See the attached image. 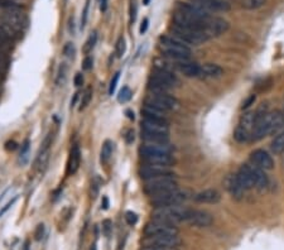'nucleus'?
Wrapping results in <instances>:
<instances>
[{
	"label": "nucleus",
	"mask_w": 284,
	"mask_h": 250,
	"mask_svg": "<svg viewBox=\"0 0 284 250\" xmlns=\"http://www.w3.org/2000/svg\"><path fill=\"white\" fill-rule=\"evenodd\" d=\"M255 126L251 133V141L254 142L260 141L269 134L275 133L284 125L283 112L279 110L268 111L267 105L264 106V104L258 110H255Z\"/></svg>",
	"instance_id": "obj_1"
},
{
	"label": "nucleus",
	"mask_w": 284,
	"mask_h": 250,
	"mask_svg": "<svg viewBox=\"0 0 284 250\" xmlns=\"http://www.w3.org/2000/svg\"><path fill=\"white\" fill-rule=\"evenodd\" d=\"M0 23L7 24L8 27L21 33L28 26V19L22 12L21 5L0 2Z\"/></svg>",
	"instance_id": "obj_2"
},
{
	"label": "nucleus",
	"mask_w": 284,
	"mask_h": 250,
	"mask_svg": "<svg viewBox=\"0 0 284 250\" xmlns=\"http://www.w3.org/2000/svg\"><path fill=\"white\" fill-rule=\"evenodd\" d=\"M179 85V80L172 72L167 66L158 65L152 72L148 81V89L151 92L167 91Z\"/></svg>",
	"instance_id": "obj_3"
},
{
	"label": "nucleus",
	"mask_w": 284,
	"mask_h": 250,
	"mask_svg": "<svg viewBox=\"0 0 284 250\" xmlns=\"http://www.w3.org/2000/svg\"><path fill=\"white\" fill-rule=\"evenodd\" d=\"M192 208L185 207V206H167V207H158L154 208L152 213V219L155 221L167 222V224L176 225L178 222H187L188 216H190Z\"/></svg>",
	"instance_id": "obj_4"
},
{
	"label": "nucleus",
	"mask_w": 284,
	"mask_h": 250,
	"mask_svg": "<svg viewBox=\"0 0 284 250\" xmlns=\"http://www.w3.org/2000/svg\"><path fill=\"white\" fill-rule=\"evenodd\" d=\"M159 48L166 56L172 59L173 61H178V60H190L191 57V49L188 45L182 42V41L177 40L173 35L168 37V35H163L159 38Z\"/></svg>",
	"instance_id": "obj_5"
},
{
	"label": "nucleus",
	"mask_w": 284,
	"mask_h": 250,
	"mask_svg": "<svg viewBox=\"0 0 284 250\" xmlns=\"http://www.w3.org/2000/svg\"><path fill=\"white\" fill-rule=\"evenodd\" d=\"M171 31L174 38L182 41L186 45L197 46L201 45V43L207 42L209 40H211L206 33L200 31V29L188 28V27L179 26V24H172Z\"/></svg>",
	"instance_id": "obj_6"
},
{
	"label": "nucleus",
	"mask_w": 284,
	"mask_h": 250,
	"mask_svg": "<svg viewBox=\"0 0 284 250\" xmlns=\"http://www.w3.org/2000/svg\"><path fill=\"white\" fill-rule=\"evenodd\" d=\"M177 188V180L174 175L162 176V177H155L147 180L144 183V192L147 196L152 197L155 195L165 194V192L172 191Z\"/></svg>",
	"instance_id": "obj_7"
},
{
	"label": "nucleus",
	"mask_w": 284,
	"mask_h": 250,
	"mask_svg": "<svg viewBox=\"0 0 284 250\" xmlns=\"http://www.w3.org/2000/svg\"><path fill=\"white\" fill-rule=\"evenodd\" d=\"M144 105L152 106V108L160 110V111H171V110H176L178 108L179 103L173 95L168 94L167 91H158L151 92L147 96Z\"/></svg>",
	"instance_id": "obj_8"
},
{
	"label": "nucleus",
	"mask_w": 284,
	"mask_h": 250,
	"mask_svg": "<svg viewBox=\"0 0 284 250\" xmlns=\"http://www.w3.org/2000/svg\"><path fill=\"white\" fill-rule=\"evenodd\" d=\"M187 200V195L184 191H179L178 188L172 189V191L165 192V194L155 195L151 197L152 206L154 208L158 207H167V206H176L184 203Z\"/></svg>",
	"instance_id": "obj_9"
},
{
	"label": "nucleus",
	"mask_w": 284,
	"mask_h": 250,
	"mask_svg": "<svg viewBox=\"0 0 284 250\" xmlns=\"http://www.w3.org/2000/svg\"><path fill=\"white\" fill-rule=\"evenodd\" d=\"M255 111H248L240 119L239 125L234 133V138L239 143H247L251 141V133L255 126Z\"/></svg>",
	"instance_id": "obj_10"
},
{
	"label": "nucleus",
	"mask_w": 284,
	"mask_h": 250,
	"mask_svg": "<svg viewBox=\"0 0 284 250\" xmlns=\"http://www.w3.org/2000/svg\"><path fill=\"white\" fill-rule=\"evenodd\" d=\"M144 235L146 236H160V235L176 236L178 235V229L176 227V225L153 220L152 222L147 224L146 229H144Z\"/></svg>",
	"instance_id": "obj_11"
},
{
	"label": "nucleus",
	"mask_w": 284,
	"mask_h": 250,
	"mask_svg": "<svg viewBox=\"0 0 284 250\" xmlns=\"http://www.w3.org/2000/svg\"><path fill=\"white\" fill-rule=\"evenodd\" d=\"M143 246H166V248H178L181 239L178 235H160V236H146L141 241Z\"/></svg>",
	"instance_id": "obj_12"
},
{
	"label": "nucleus",
	"mask_w": 284,
	"mask_h": 250,
	"mask_svg": "<svg viewBox=\"0 0 284 250\" xmlns=\"http://www.w3.org/2000/svg\"><path fill=\"white\" fill-rule=\"evenodd\" d=\"M139 175L144 181L151 180V178L162 177V176L173 175L169 166H162V164H149L144 163L143 166L139 168Z\"/></svg>",
	"instance_id": "obj_13"
},
{
	"label": "nucleus",
	"mask_w": 284,
	"mask_h": 250,
	"mask_svg": "<svg viewBox=\"0 0 284 250\" xmlns=\"http://www.w3.org/2000/svg\"><path fill=\"white\" fill-rule=\"evenodd\" d=\"M236 178L241 187L248 191V189L256 188L255 173H254V166L249 164H242L236 173Z\"/></svg>",
	"instance_id": "obj_14"
},
{
	"label": "nucleus",
	"mask_w": 284,
	"mask_h": 250,
	"mask_svg": "<svg viewBox=\"0 0 284 250\" xmlns=\"http://www.w3.org/2000/svg\"><path fill=\"white\" fill-rule=\"evenodd\" d=\"M250 162L253 166L263 169V171H270L274 168V161L272 156L264 149H255L250 153Z\"/></svg>",
	"instance_id": "obj_15"
},
{
	"label": "nucleus",
	"mask_w": 284,
	"mask_h": 250,
	"mask_svg": "<svg viewBox=\"0 0 284 250\" xmlns=\"http://www.w3.org/2000/svg\"><path fill=\"white\" fill-rule=\"evenodd\" d=\"M229 31V22L218 16H210L206 23V33L210 38L218 37Z\"/></svg>",
	"instance_id": "obj_16"
},
{
	"label": "nucleus",
	"mask_w": 284,
	"mask_h": 250,
	"mask_svg": "<svg viewBox=\"0 0 284 250\" xmlns=\"http://www.w3.org/2000/svg\"><path fill=\"white\" fill-rule=\"evenodd\" d=\"M193 4L202 8L206 12H229L231 5L226 0H192Z\"/></svg>",
	"instance_id": "obj_17"
},
{
	"label": "nucleus",
	"mask_w": 284,
	"mask_h": 250,
	"mask_svg": "<svg viewBox=\"0 0 284 250\" xmlns=\"http://www.w3.org/2000/svg\"><path fill=\"white\" fill-rule=\"evenodd\" d=\"M173 67L181 73H184L186 78H197L200 76V65L190 60H178L174 61Z\"/></svg>",
	"instance_id": "obj_18"
},
{
	"label": "nucleus",
	"mask_w": 284,
	"mask_h": 250,
	"mask_svg": "<svg viewBox=\"0 0 284 250\" xmlns=\"http://www.w3.org/2000/svg\"><path fill=\"white\" fill-rule=\"evenodd\" d=\"M187 222L190 225H193V226L197 227H207L214 222V219L210 215L209 213L202 210H191L190 216H188Z\"/></svg>",
	"instance_id": "obj_19"
},
{
	"label": "nucleus",
	"mask_w": 284,
	"mask_h": 250,
	"mask_svg": "<svg viewBox=\"0 0 284 250\" xmlns=\"http://www.w3.org/2000/svg\"><path fill=\"white\" fill-rule=\"evenodd\" d=\"M141 158L144 163L149 164H162V166H169L173 163V157L171 153H151V152H140Z\"/></svg>",
	"instance_id": "obj_20"
},
{
	"label": "nucleus",
	"mask_w": 284,
	"mask_h": 250,
	"mask_svg": "<svg viewBox=\"0 0 284 250\" xmlns=\"http://www.w3.org/2000/svg\"><path fill=\"white\" fill-rule=\"evenodd\" d=\"M141 131L144 133H153V134H166L168 136V124L167 123L153 122V120H141Z\"/></svg>",
	"instance_id": "obj_21"
},
{
	"label": "nucleus",
	"mask_w": 284,
	"mask_h": 250,
	"mask_svg": "<svg viewBox=\"0 0 284 250\" xmlns=\"http://www.w3.org/2000/svg\"><path fill=\"white\" fill-rule=\"evenodd\" d=\"M80 161H81L80 147H78L77 144H75L72 148H71L70 157H68V161H67V175L68 176L75 175V173L78 171V168H80Z\"/></svg>",
	"instance_id": "obj_22"
},
{
	"label": "nucleus",
	"mask_w": 284,
	"mask_h": 250,
	"mask_svg": "<svg viewBox=\"0 0 284 250\" xmlns=\"http://www.w3.org/2000/svg\"><path fill=\"white\" fill-rule=\"evenodd\" d=\"M224 75V70L216 63H205L200 66L198 79H218Z\"/></svg>",
	"instance_id": "obj_23"
},
{
	"label": "nucleus",
	"mask_w": 284,
	"mask_h": 250,
	"mask_svg": "<svg viewBox=\"0 0 284 250\" xmlns=\"http://www.w3.org/2000/svg\"><path fill=\"white\" fill-rule=\"evenodd\" d=\"M141 114H143V119L147 120H153V122H160V123H167L168 119L166 117L165 111H160V110L152 108V106L144 105L141 109Z\"/></svg>",
	"instance_id": "obj_24"
},
{
	"label": "nucleus",
	"mask_w": 284,
	"mask_h": 250,
	"mask_svg": "<svg viewBox=\"0 0 284 250\" xmlns=\"http://www.w3.org/2000/svg\"><path fill=\"white\" fill-rule=\"evenodd\" d=\"M226 187H228L229 192H230L231 196H233L234 199L240 200L242 199V196H244L245 189L241 187V185H240L239 181H237L236 175L229 176L228 180H226Z\"/></svg>",
	"instance_id": "obj_25"
},
{
	"label": "nucleus",
	"mask_w": 284,
	"mask_h": 250,
	"mask_svg": "<svg viewBox=\"0 0 284 250\" xmlns=\"http://www.w3.org/2000/svg\"><path fill=\"white\" fill-rule=\"evenodd\" d=\"M220 199L221 196L216 189H205L195 196V201L198 203H216Z\"/></svg>",
	"instance_id": "obj_26"
},
{
	"label": "nucleus",
	"mask_w": 284,
	"mask_h": 250,
	"mask_svg": "<svg viewBox=\"0 0 284 250\" xmlns=\"http://www.w3.org/2000/svg\"><path fill=\"white\" fill-rule=\"evenodd\" d=\"M139 152H151V153H171L172 148L169 147L168 143H148L144 142Z\"/></svg>",
	"instance_id": "obj_27"
},
{
	"label": "nucleus",
	"mask_w": 284,
	"mask_h": 250,
	"mask_svg": "<svg viewBox=\"0 0 284 250\" xmlns=\"http://www.w3.org/2000/svg\"><path fill=\"white\" fill-rule=\"evenodd\" d=\"M48 161H50V149H40L39 155L35 161V169L38 172H43L47 167Z\"/></svg>",
	"instance_id": "obj_28"
},
{
	"label": "nucleus",
	"mask_w": 284,
	"mask_h": 250,
	"mask_svg": "<svg viewBox=\"0 0 284 250\" xmlns=\"http://www.w3.org/2000/svg\"><path fill=\"white\" fill-rule=\"evenodd\" d=\"M254 173H255V181H256V188L258 189H264L269 185V180H268V176L263 169L258 168V167L254 166Z\"/></svg>",
	"instance_id": "obj_29"
},
{
	"label": "nucleus",
	"mask_w": 284,
	"mask_h": 250,
	"mask_svg": "<svg viewBox=\"0 0 284 250\" xmlns=\"http://www.w3.org/2000/svg\"><path fill=\"white\" fill-rule=\"evenodd\" d=\"M270 148H272V152L274 153V155H282L284 152V130L280 131V133L273 139Z\"/></svg>",
	"instance_id": "obj_30"
},
{
	"label": "nucleus",
	"mask_w": 284,
	"mask_h": 250,
	"mask_svg": "<svg viewBox=\"0 0 284 250\" xmlns=\"http://www.w3.org/2000/svg\"><path fill=\"white\" fill-rule=\"evenodd\" d=\"M141 138L144 142L148 143H168V136L166 134H153V133H144L141 131Z\"/></svg>",
	"instance_id": "obj_31"
},
{
	"label": "nucleus",
	"mask_w": 284,
	"mask_h": 250,
	"mask_svg": "<svg viewBox=\"0 0 284 250\" xmlns=\"http://www.w3.org/2000/svg\"><path fill=\"white\" fill-rule=\"evenodd\" d=\"M240 4L247 10H256L263 8L267 4V0H241Z\"/></svg>",
	"instance_id": "obj_32"
},
{
	"label": "nucleus",
	"mask_w": 284,
	"mask_h": 250,
	"mask_svg": "<svg viewBox=\"0 0 284 250\" xmlns=\"http://www.w3.org/2000/svg\"><path fill=\"white\" fill-rule=\"evenodd\" d=\"M113 143L110 141H106L104 143L103 149H101V162L103 163H108V161L110 159L111 155H113Z\"/></svg>",
	"instance_id": "obj_33"
},
{
	"label": "nucleus",
	"mask_w": 284,
	"mask_h": 250,
	"mask_svg": "<svg viewBox=\"0 0 284 250\" xmlns=\"http://www.w3.org/2000/svg\"><path fill=\"white\" fill-rule=\"evenodd\" d=\"M96 41H97V33L92 32L91 34L89 35V38H87L86 42H85V46H84V53L85 54H89L90 52L94 49L95 45H96Z\"/></svg>",
	"instance_id": "obj_34"
},
{
	"label": "nucleus",
	"mask_w": 284,
	"mask_h": 250,
	"mask_svg": "<svg viewBox=\"0 0 284 250\" xmlns=\"http://www.w3.org/2000/svg\"><path fill=\"white\" fill-rule=\"evenodd\" d=\"M132 91H130V89L128 86H124L121 90H120L119 95H117V101L119 103H127V101H129L130 99H132Z\"/></svg>",
	"instance_id": "obj_35"
},
{
	"label": "nucleus",
	"mask_w": 284,
	"mask_h": 250,
	"mask_svg": "<svg viewBox=\"0 0 284 250\" xmlns=\"http://www.w3.org/2000/svg\"><path fill=\"white\" fill-rule=\"evenodd\" d=\"M92 99V92H91V89H86L84 91L83 94V98H81V103H80V108H78V110H84L85 108H86L87 105H89V103L91 101Z\"/></svg>",
	"instance_id": "obj_36"
},
{
	"label": "nucleus",
	"mask_w": 284,
	"mask_h": 250,
	"mask_svg": "<svg viewBox=\"0 0 284 250\" xmlns=\"http://www.w3.org/2000/svg\"><path fill=\"white\" fill-rule=\"evenodd\" d=\"M66 75H67V66L66 63H62V65L59 66L58 75H57V79H56V84L57 85L64 84L65 80H66Z\"/></svg>",
	"instance_id": "obj_37"
},
{
	"label": "nucleus",
	"mask_w": 284,
	"mask_h": 250,
	"mask_svg": "<svg viewBox=\"0 0 284 250\" xmlns=\"http://www.w3.org/2000/svg\"><path fill=\"white\" fill-rule=\"evenodd\" d=\"M125 48H127V46H125V40H124V37H120L119 40H117V42H116V48H115L116 56L119 57V59H121V57L124 56Z\"/></svg>",
	"instance_id": "obj_38"
},
{
	"label": "nucleus",
	"mask_w": 284,
	"mask_h": 250,
	"mask_svg": "<svg viewBox=\"0 0 284 250\" xmlns=\"http://www.w3.org/2000/svg\"><path fill=\"white\" fill-rule=\"evenodd\" d=\"M111 233H113V222L111 220L106 219L103 221V234L106 238H110Z\"/></svg>",
	"instance_id": "obj_39"
},
{
	"label": "nucleus",
	"mask_w": 284,
	"mask_h": 250,
	"mask_svg": "<svg viewBox=\"0 0 284 250\" xmlns=\"http://www.w3.org/2000/svg\"><path fill=\"white\" fill-rule=\"evenodd\" d=\"M125 221H127L128 225L133 226V225H135L138 222V215L135 213H133V211H128L125 214Z\"/></svg>",
	"instance_id": "obj_40"
},
{
	"label": "nucleus",
	"mask_w": 284,
	"mask_h": 250,
	"mask_svg": "<svg viewBox=\"0 0 284 250\" xmlns=\"http://www.w3.org/2000/svg\"><path fill=\"white\" fill-rule=\"evenodd\" d=\"M75 46H73V43L68 42L66 43V46L64 47V53L66 54V56L68 57V59H73V56H75Z\"/></svg>",
	"instance_id": "obj_41"
},
{
	"label": "nucleus",
	"mask_w": 284,
	"mask_h": 250,
	"mask_svg": "<svg viewBox=\"0 0 284 250\" xmlns=\"http://www.w3.org/2000/svg\"><path fill=\"white\" fill-rule=\"evenodd\" d=\"M43 236H45V225L39 224L34 232V239L37 241H40L43 239Z\"/></svg>",
	"instance_id": "obj_42"
},
{
	"label": "nucleus",
	"mask_w": 284,
	"mask_h": 250,
	"mask_svg": "<svg viewBox=\"0 0 284 250\" xmlns=\"http://www.w3.org/2000/svg\"><path fill=\"white\" fill-rule=\"evenodd\" d=\"M119 78H120V72H116L115 75H114L113 80H111L110 87H109V94H110V95H113V94H114V91H115L116 85H117V81H119Z\"/></svg>",
	"instance_id": "obj_43"
},
{
	"label": "nucleus",
	"mask_w": 284,
	"mask_h": 250,
	"mask_svg": "<svg viewBox=\"0 0 284 250\" xmlns=\"http://www.w3.org/2000/svg\"><path fill=\"white\" fill-rule=\"evenodd\" d=\"M92 63H94V60H92L91 56H86L85 57L84 62H83V68L85 71H90L92 68Z\"/></svg>",
	"instance_id": "obj_44"
},
{
	"label": "nucleus",
	"mask_w": 284,
	"mask_h": 250,
	"mask_svg": "<svg viewBox=\"0 0 284 250\" xmlns=\"http://www.w3.org/2000/svg\"><path fill=\"white\" fill-rule=\"evenodd\" d=\"M17 200H18V196H15V197H14V199H13V200H10V201H9V202H8V203H7V205H5V206H4V207H3V208H2V210H0V216H2V215H4V214H5V213H7V211H8V210H9V208H10V207H12V206H13V205H14V203H15V201H17Z\"/></svg>",
	"instance_id": "obj_45"
},
{
	"label": "nucleus",
	"mask_w": 284,
	"mask_h": 250,
	"mask_svg": "<svg viewBox=\"0 0 284 250\" xmlns=\"http://www.w3.org/2000/svg\"><path fill=\"white\" fill-rule=\"evenodd\" d=\"M73 82H75V86L76 87H80L81 85L84 84V76H83V73H76V76H75V80H73Z\"/></svg>",
	"instance_id": "obj_46"
},
{
	"label": "nucleus",
	"mask_w": 284,
	"mask_h": 250,
	"mask_svg": "<svg viewBox=\"0 0 284 250\" xmlns=\"http://www.w3.org/2000/svg\"><path fill=\"white\" fill-rule=\"evenodd\" d=\"M141 250H178L177 248H166V246H143Z\"/></svg>",
	"instance_id": "obj_47"
},
{
	"label": "nucleus",
	"mask_w": 284,
	"mask_h": 250,
	"mask_svg": "<svg viewBox=\"0 0 284 250\" xmlns=\"http://www.w3.org/2000/svg\"><path fill=\"white\" fill-rule=\"evenodd\" d=\"M136 19V4L132 3V7H130V21L135 22Z\"/></svg>",
	"instance_id": "obj_48"
},
{
	"label": "nucleus",
	"mask_w": 284,
	"mask_h": 250,
	"mask_svg": "<svg viewBox=\"0 0 284 250\" xmlns=\"http://www.w3.org/2000/svg\"><path fill=\"white\" fill-rule=\"evenodd\" d=\"M148 26H149L148 18H144L143 22H141V26H140V34H143V33L147 32V29H148Z\"/></svg>",
	"instance_id": "obj_49"
},
{
	"label": "nucleus",
	"mask_w": 284,
	"mask_h": 250,
	"mask_svg": "<svg viewBox=\"0 0 284 250\" xmlns=\"http://www.w3.org/2000/svg\"><path fill=\"white\" fill-rule=\"evenodd\" d=\"M97 192H99V186H97L96 183H92L91 185V197L94 200L97 197Z\"/></svg>",
	"instance_id": "obj_50"
},
{
	"label": "nucleus",
	"mask_w": 284,
	"mask_h": 250,
	"mask_svg": "<svg viewBox=\"0 0 284 250\" xmlns=\"http://www.w3.org/2000/svg\"><path fill=\"white\" fill-rule=\"evenodd\" d=\"M254 101H255V96L254 95H251L249 99H248L247 101H245L244 103V105H242V109H247V108H249V106L251 105V104L254 103Z\"/></svg>",
	"instance_id": "obj_51"
},
{
	"label": "nucleus",
	"mask_w": 284,
	"mask_h": 250,
	"mask_svg": "<svg viewBox=\"0 0 284 250\" xmlns=\"http://www.w3.org/2000/svg\"><path fill=\"white\" fill-rule=\"evenodd\" d=\"M125 139H127V143H133L134 142V131L133 130H128L127 136H125Z\"/></svg>",
	"instance_id": "obj_52"
},
{
	"label": "nucleus",
	"mask_w": 284,
	"mask_h": 250,
	"mask_svg": "<svg viewBox=\"0 0 284 250\" xmlns=\"http://www.w3.org/2000/svg\"><path fill=\"white\" fill-rule=\"evenodd\" d=\"M101 208H103V210H108L109 208V199L106 196H104L103 197V203H101Z\"/></svg>",
	"instance_id": "obj_53"
},
{
	"label": "nucleus",
	"mask_w": 284,
	"mask_h": 250,
	"mask_svg": "<svg viewBox=\"0 0 284 250\" xmlns=\"http://www.w3.org/2000/svg\"><path fill=\"white\" fill-rule=\"evenodd\" d=\"M5 148H7L8 150L17 149V143H15V142H8L7 143V147H5Z\"/></svg>",
	"instance_id": "obj_54"
},
{
	"label": "nucleus",
	"mask_w": 284,
	"mask_h": 250,
	"mask_svg": "<svg viewBox=\"0 0 284 250\" xmlns=\"http://www.w3.org/2000/svg\"><path fill=\"white\" fill-rule=\"evenodd\" d=\"M108 2H109V0H100L101 12H105V10H106V8H108Z\"/></svg>",
	"instance_id": "obj_55"
},
{
	"label": "nucleus",
	"mask_w": 284,
	"mask_h": 250,
	"mask_svg": "<svg viewBox=\"0 0 284 250\" xmlns=\"http://www.w3.org/2000/svg\"><path fill=\"white\" fill-rule=\"evenodd\" d=\"M0 2H7V3H13V4H17V5H21L23 4L26 0H0Z\"/></svg>",
	"instance_id": "obj_56"
},
{
	"label": "nucleus",
	"mask_w": 284,
	"mask_h": 250,
	"mask_svg": "<svg viewBox=\"0 0 284 250\" xmlns=\"http://www.w3.org/2000/svg\"><path fill=\"white\" fill-rule=\"evenodd\" d=\"M77 99H78V92H77V94H75V96H73V100L71 101V106L75 105V104H76V100H77Z\"/></svg>",
	"instance_id": "obj_57"
},
{
	"label": "nucleus",
	"mask_w": 284,
	"mask_h": 250,
	"mask_svg": "<svg viewBox=\"0 0 284 250\" xmlns=\"http://www.w3.org/2000/svg\"><path fill=\"white\" fill-rule=\"evenodd\" d=\"M127 114L129 117V119H134V112L130 111V110H127Z\"/></svg>",
	"instance_id": "obj_58"
},
{
	"label": "nucleus",
	"mask_w": 284,
	"mask_h": 250,
	"mask_svg": "<svg viewBox=\"0 0 284 250\" xmlns=\"http://www.w3.org/2000/svg\"><path fill=\"white\" fill-rule=\"evenodd\" d=\"M23 250H29V241H26V243H24Z\"/></svg>",
	"instance_id": "obj_59"
},
{
	"label": "nucleus",
	"mask_w": 284,
	"mask_h": 250,
	"mask_svg": "<svg viewBox=\"0 0 284 250\" xmlns=\"http://www.w3.org/2000/svg\"><path fill=\"white\" fill-rule=\"evenodd\" d=\"M90 250H97V249H96V244H92L91 248H90Z\"/></svg>",
	"instance_id": "obj_60"
},
{
	"label": "nucleus",
	"mask_w": 284,
	"mask_h": 250,
	"mask_svg": "<svg viewBox=\"0 0 284 250\" xmlns=\"http://www.w3.org/2000/svg\"><path fill=\"white\" fill-rule=\"evenodd\" d=\"M149 2H151V0H143V4L144 5H148Z\"/></svg>",
	"instance_id": "obj_61"
},
{
	"label": "nucleus",
	"mask_w": 284,
	"mask_h": 250,
	"mask_svg": "<svg viewBox=\"0 0 284 250\" xmlns=\"http://www.w3.org/2000/svg\"><path fill=\"white\" fill-rule=\"evenodd\" d=\"M2 73L3 72H0V82H2Z\"/></svg>",
	"instance_id": "obj_62"
}]
</instances>
